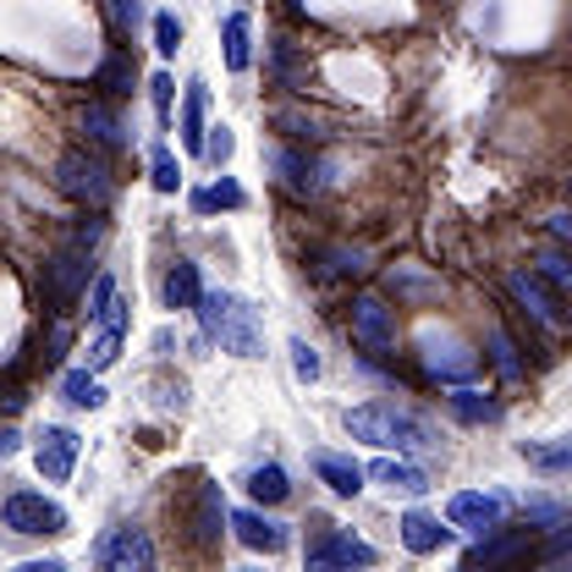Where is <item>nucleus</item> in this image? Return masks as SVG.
I'll use <instances>...</instances> for the list:
<instances>
[{
    "instance_id": "nucleus-1",
    "label": "nucleus",
    "mask_w": 572,
    "mask_h": 572,
    "mask_svg": "<svg viewBox=\"0 0 572 572\" xmlns=\"http://www.w3.org/2000/svg\"><path fill=\"white\" fill-rule=\"evenodd\" d=\"M198 319H204V330L226 347V353H237V358H259L265 353V336H259V308H248L243 297H232V292H198Z\"/></svg>"
},
{
    "instance_id": "nucleus-2",
    "label": "nucleus",
    "mask_w": 572,
    "mask_h": 572,
    "mask_svg": "<svg viewBox=\"0 0 572 572\" xmlns=\"http://www.w3.org/2000/svg\"><path fill=\"white\" fill-rule=\"evenodd\" d=\"M347 429H353L358 440H369V446H397V451H408V446H429V425L425 419H413L408 408H397V402L353 408V413H347Z\"/></svg>"
},
{
    "instance_id": "nucleus-3",
    "label": "nucleus",
    "mask_w": 572,
    "mask_h": 572,
    "mask_svg": "<svg viewBox=\"0 0 572 572\" xmlns=\"http://www.w3.org/2000/svg\"><path fill=\"white\" fill-rule=\"evenodd\" d=\"M55 182H61V193H72L78 204H94V210L111 204V171H105V160H94V154H83V149L61 154Z\"/></svg>"
},
{
    "instance_id": "nucleus-4",
    "label": "nucleus",
    "mask_w": 572,
    "mask_h": 572,
    "mask_svg": "<svg viewBox=\"0 0 572 572\" xmlns=\"http://www.w3.org/2000/svg\"><path fill=\"white\" fill-rule=\"evenodd\" d=\"M507 292H512V297L523 303V314H534L540 325H551V330H568L572 325V308L562 303V292L545 282L540 270H512V276H507Z\"/></svg>"
},
{
    "instance_id": "nucleus-5",
    "label": "nucleus",
    "mask_w": 572,
    "mask_h": 572,
    "mask_svg": "<svg viewBox=\"0 0 572 572\" xmlns=\"http://www.w3.org/2000/svg\"><path fill=\"white\" fill-rule=\"evenodd\" d=\"M347 325H353V341H358L369 358H391V353H397V314H391L380 297H358Z\"/></svg>"
},
{
    "instance_id": "nucleus-6",
    "label": "nucleus",
    "mask_w": 572,
    "mask_h": 572,
    "mask_svg": "<svg viewBox=\"0 0 572 572\" xmlns=\"http://www.w3.org/2000/svg\"><path fill=\"white\" fill-rule=\"evenodd\" d=\"M0 523H6L11 534H61V529H67V512H61L55 501L33 496V490H17V496H6Z\"/></svg>"
},
{
    "instance_id": "nucleus-7",
    "label": "nucleus",
    "mask_w": 572,
    "mask_h": 572,
    "mask_svg": "<svg viewBox=\"0 0 572 572\" xmlns=\"http://www.w3.org/2000/svg\"><path fill=\"white\" fill-rule=\"evenodd\" d=\"M94 319H100V330H94V341H89V369L100 375V369H111L116 353H122V336H127V303L111 292V297L94 308Z\"/></svg>"
},
{
    "instance_id": "nucleus-8",
    "label": "nucleus",
    "mask_w": 572,
    "mask_h": 572,
    "mask_svg": "<svg viewBox=\"0 0 572 572\" xmlns=\"http://www.w3.org/2000/svg\"><path fill=\"white\" fill-rule=\"evenodd\" d=\"M78 435L61 425H50L44 435H39V446H33V462H39V473L50 479V484H67L72 479V468H78Z\"/></svg>"
},
{
    "instance_id": "nucleus-9",
    "label": "nucleus",
    "mask_w": 572,
    "mask_h": 572,
    "mask_svg": "<svg viewBox=\"0 0 572 572\" xmlns=\"http://www.w3.org/2000/svg\"><path fill=\"white\" fill-rule=\"evenodd\" d=\"M100 568L105 572H143V568H154V545H149V534L143 529H116L105 545H100Z\"/></svg>"
},
{
    "instance_id": "nucleus-10",
    "label": "nucleus",
    "mask_w": 572,
    "mask_h": 572,
    "mask_svg": "<svg viewBox=\"0 0 572 572\" xmlns=\"http://www.w3.org/2000/svg\"><path fill=\"white\" fill-rule=\"evenodd\" d=\"M83 286H89V243H78V237H72V243L50 259V297L67 308Z\"/></svg>"
},
{
    "instance_id": "nucleus-11",
    "label": "nucleus",
    "mask_w": 572,
    "mask_h": 572,
    "mask_svg": "<svg viewBox=\"0 0 572 572\" xmlns=\"http://www.w3.org/2000/svg\"><path fill=\"white\" fill-rule=\"evenodd\" d=\"M501 512H507V501L479 496V490H462V496H451V501H446V518H451L462 534H490V529L501 523Z\"/></svg>"
},
{
    "instance_id": "nucleus-12",
    "label": "nucleus",
    "mask_w": 572,
    "mask_h": 572,
    "mask_svg": "<svg viewBox=\"0 0 572 572\" xmlns=\"http://www.w3.org/2000/svg\"><path fill=\"white\" fill-rule=\"evenodd\" d=\"M425 364L435 380H451V386H468L479 375V353H468L457 341H425Z\"/></svg>"
},
{
    "instance_id": "nucleus-13",
    "label": "nucleus",
    "mask_w": 572,
    "mask_h": 572,
    "mask_svg": "<svg viewBox=\"0 0 572 572\" xmlns=\"http://www.w3.org/2000/svg\"><path fill=\"white\" fill-rule=\"evenodd\" d=\"M308 568H375V551L353 534H325L308 545Z\"/></svg>"
},
{
    "instance_id": "nucleus-14",
    "label": "nucleus",
    "mask_w": 572,
    "mask_h": 572,
    "mask_svg": "<svg viewBox=\"0 0 572 572\" xmlns=\"http://www.w3.org/2000/svg\"><path fill=\"white\" fill-rule=\"evenodd\" d=\"M232 529H237V540H243L248 551H265V556L286 551V529L270 523L265 512H232Z\"/></svg>"
},
{
    "instance_id": "nucleus-15",
    "label": "nucleus",
    "mask_w": 572,
    "mask_h": 572,
    "mask_svg": "<svg viewBox=\"0 0 572 572\" xmlns=\"http://www.w3.org/2000/svg\"><path fill=\"white\" fill-rule=\"evenodd\" d=\"M226 523H232V518H226L221 484H204V490H198V507H193V534H198V545H215Z\"/></svg>"
},
{
    "instance_id": "nucleus-16",
    "label": "nucleus",
    "mask_w": 572,
    "mask_h": 572,
    "mask_svg": "<svg viewBox=\"0 0 572 572\" xmlns=\"http://www.w3.org/2000/svg\"><path fill=\"white\" fill-rule=\"evenodd\" d=\"M446 540H451V529H440V518H429V512H408V518H402V545H408L413 556L440 551Z\"/></svg>"
},
{
    "instance_id": "nucleus-17",
    "label": "nucleus",
    "mask_w": 572,
    "mask_h": 572,
    "mask_svg": "<svg viewBox=\"0 0 572 572\" xmlns=\"http://www.w3.org/2000/svg\"><path fill=\"white\" fill-rule=\"evenodd\" d=\"M221 39H226V67H232V72H248V61H254V22H248L243 11H232L226 28H221Z\"/></svg>"
},
{
    "instance_id": "nucleus-18",
    "label": "nucleus",
    "mask_w": 572,
    "mask_h": 572,
    "mask_svg": "<svg viewBox=\"0 0 572 572\" xmlns=\"http://www.w3.org/2000/svg\"><path fill=\"white\" fill-rule=\"evenodd\" d=\"M314 473H319L336 496H358V490H364V468H358V462H347V457L319 451V457H314Z\"/></svg>"
},
{
    "instance_id": "nucleus-19",
    "label": "nucleus",
    "mask_w": 572,
    "mask_h": 572,
    "mask_svg": "<svg viewBox=\"0 0 572 572\" xmlns=\"http://www.w3.org/2000/svg\"><path fill=\"white\" fill-rule=\"evenodd\" d=\"M518 451H523L529 468H545V473H568L572 468V435H562V440H523Z\"/></svg>"
},
{
    "instance_id": "nucleus-20",
    "label": "nucleus",
    "mask_w": 572,
    "mask_h": 572,
    "mask_svg": "<svg viewBox=\"0 0 572 572\" xmlns=\"http://www.w3.org/2000/svg\"><path fill=\"white\" fill-rule=\"evenodd\" d=\"M369 473H375L386 490H397V496H425L429 490V473L413 468V462H391V457H386V462H375Z\"/></svg>"
},
{
    "instance_id": "nucleus-21",
    "label": "nucleus",
    "mask_w": 572,
    "mask_h": 572,
    "mask_svg": "<svg viewBox=\"0 0 572 572\" xmlns=\"http://www.w3.org/2000/svg\"><path fill=\"white\" fill-rule=\"evenodd\" d=\"M83 133L94 143H105V149H122L127 133H122V122H116V111L105 105V100H94V105H83Z\"/></svg>"
},
{
    "instance_id": "nucleus-22",
    "label": "nucleus",
    "mask_w": 572,
    "mask_h": 572,
    "mask_svg": "<svg viewBox=\"0 0 572 572\" xmlns=\"http://www.w3.org/2000/svg\"><path fill=\"white\" fill-rule=\"evenodd\" d=\"M204 100H210V89L187 83V105H182V143H187V154H204Z\"/></svg>"
},
{
    "instance_id": "nucleus-23",
    "label": "nucleus",
    "mask_w": 572,
    "mask_h": 572,
    "mask_svg": "<svg viewBox=\"0 0 572 572\" xmlns=\"http://www.w3.org/2000/svg\"><path fill=\"white\" fill-rule=\"evenodd\" d=\"M198 265H187V259H176L171 265V276H165V308H193L198 303Z\"/></svg>"
},
{
    "instance_id": "nucleus-24",
    "label": "nucleus",
    "mask_w": 572,
    "mask_h": 572,
    "mask_svg": "<svg viewBox=\"0 0 572 572\" xmlns=\"http://www.w3.org/2000/svg\"><path fill=\"white\" fill-rule=\"evenodd\" d=\"M94 83H100L105 94H133V55H127V50H111V55L100 61Z\"/></svg>"
},
{
    "instance_id": "nucleus-25",
    "label": "nucleus",
    "mask_w": 572,
    "mask_h": 572,
    "mask_svg": "<svg viewBox=\"0 0 572 572\" xmlns=\"http://www.w3.org/2000/svg\"><path fill=\"white\" fill-rule=\"evenodd\" d=\"M451 413H457L462 425H484V419H501V408H496L490 397L468 391V386H457V391H451Z\"/></svg>"
},
{
    "instance_id": "nucleus-26",
    "label": "nucleus",
    "mask_w": 572,
    "mask_h": 572,
    "mask_svg": "<svg viewBox=\"0 0 572 572\" xmlns=\"http://www.w3.org/2000/svg\"><path fill=\"white\" fill-rule=\"evenodd\" d=\"M248 490H254V501H265V507H276V501H286V496H292V484H286V473L276 468V462L254 468V473H248Z\"/></svg>"
},
{
    "instance_id": "nucleus-27",
    "label": "nucleus",
    "mask_w": 572,
    "mask_h": 572,
    "mask_svg": "<svg viewBox=\"0 0 572 572\" xmlns=\"http://www.w3.org/2000/svg\"><path fill=\"white\" fill-rule=\"evenodd\" d=\"M243 204H248V193H243L237 182H215V187L193 193V210H198V215H210V210H243Z\"/></svg>"
},
{
    "instance_id": "nucleus-28",
    "label": "nucleus",
    "mask_w": 572,
    "mask_h": 572,
    "mask_svg": "<svg viewBox=\"0 0 572 572\" xmlns=\"http://www.w3.org/2000/svg\"><path fill=\"white\" fill-rule=\"evenodd\" d=\"M61 391H67V402H78V408H100V402H105V386L94 380V369H72V375L61 380Z\"/></svg>"
},
{
    "instance_id": "nucleus-29",
    "label": "nucleus",
    "mask_w": 572,
    "mask_h": 572,
    "mask_svg": "<svg viewBox=\"0 0 572 572\" xmlns=\"http://www.w3.org/2000/svg\"><path fill=\"white\" fill-rule=\"evenodd\" d=\"M490 358H496V369L507 380H523V358H518V347H512V336L501 325H490Z\"/></svg>"
},
{
    "instance_id": "nucleus-30",
    "label": "nucleus",
    "mask_w": 572,
    "mask_h": 572,
    "mask_svg": "<svg viewBox=\"0 0 572 572\" xmlns=\"http://www.w3.org/2000/svg\"><path fill=\"white\" fill-rule=\"evenodd\" d=\"M276 171H282V182L292 187V193H308V187H314L308 160H303V154H292V149H276Z\"/></svg>"
},
{
    "instance_id": "nucleus-31",
    "label": "nucleus",
    "mask_w": 572,
    "mask_h": 572,
    "mask_svg": "<svg viewBox=\"0 0 572 572\" xmlns=\"http://www.w3.org/2000/svg\"><path fill=\"white\" fill-rule=\"evenodd\" d=\"M149 182H154L160 193H176V187H182V165L171 160V149H154V165H149Z\"/></svg>"
},
{
    "instance_id": "nucleus-32",
    "label": "nucleus",
    "mask_w": 572,
    "mask_h": 572,
    "mask_svg": "<svg viewBox=\"0 0 572 572\" xmlns=\"http://www.w3.org/2000/svg\"><path fill=\"white\" fill-rule=\"evenodd\" d=\"M523 551H529V534H507V540L479 545V551H473V562H512V556H523Z\"/></svg>"
},
{
    "instance_id": "nucleus-33",
    "label": "nucleus",
    "mask_w": 572,
    "mask_h": 572,
    "mask_svg": "<svg viewBox=\"0 0 572 572\" xmlns=\"http://www.w3.org/2000/svg\"><path fill=\"white\" fill-rule=\"evenodd\" d=\"M105 17H111V28L127 39L133 28H139V17H143V0H105Z\"/></svg>"
},
{
    "instance_id": "nucleus-34",
    "label": "nucleus",
    "mask_w": 572,
    "mask_h": 572,
    "mask_svg": "<svg viewBox=\"0 0 572 572\" xmlns=\"http://www.w3.org/2000/svg\"><path fill=\"white\" fill-rule=\"evenodd\" d=\"M176 44H182V22H176V11H160V17H154V50H160V55H176Z\"/></svg>"
},
{
    "instance_id": "nucleus-35",
    "label": "nucleus",
    "mask_w": 572,
    "mask_h": 572,
    "mask_svg": "<svg viewBox=\"0 0 572 572\" xmlns=\"http://www.w3.org/2000/svg\"><path fill=\"white\" fill-rule=\"evenodd\" d=\"M232 149H237V143H232V127H210V133H204V160H210V165H226Z\"/></svg>"
},
{
    "instance_id": "nucleus-36",
    "label": "nucleus",
    "mask_w": 572,
    "mask_h": 572,
    "mask_svg": "<svg viewBox=\"0 0 572 572\" xmlns=\"http://www.w3.org/2000/svg\"><path fill=\"white\" fill-rule=\"evenodd\" d=\"M540 276L551 286H562V292H572V254H545V259H540Z\"/></svg>"
},
{
    "instance_id": "nucleus-37",
    "label": "nucleus",
    "mask_w": 572,
    "mask_h": 572,
    "mask_svg": "<svg viewBox=\"0 0 572 572\" xmlns=\"http://www.w3.org/2000/svg\"><path fill=\"white\" fill-rule=\"evenodd\" d=\"M171 89H176V83H171V72H154V78H149V94H154V116H160V127L171 122Z\"/></svg>"
},
{
    "instance_id": "nucleus-38",
    "label": "nucleus",
    "mask_w": 572,
    "mask_h": 572,
    "mask_svg": "<svg viewBox=\"0 0 572 572\" xmlns=\"http://www.w3.org/2000/svg\"><path fill=\"white\" fill-rule=\"evenodd\" d=\"M292 369H297V380H319V353L308 341H292Z\"/></svg>"
},
{
    "instance_id": "nucleus-39",
    "label": "nucleus",
    "mask_w": 572,
    "mask_h": 572,
    "mask_svg": "<svg viewBox=\"0 0 572 572\" xmlns=\"http://www.w3.org/2000/svg\"><path fill=\"white\" fill-rule=\"evenodd\" d=\"M545 226H551V237H556V243H568V248H572V210H562V215H551Z\"/></svg>"
},
{
    "instance_id": "nucleus-40",
    "label": "nucleus",
    "mask_w": 572,
    "mask_h": 572,
    "mask_svg": "<svg viewBox=\"0 0 572 572\" xmlns=\"http://www.w3.org/2000/svg\"><path fill=\"white\" fill-rule=\"evenodd\" d=\"M17 446H22V435H17V429H0V457H11Z\"/></svg>"
}]
</instances>
